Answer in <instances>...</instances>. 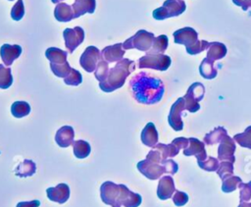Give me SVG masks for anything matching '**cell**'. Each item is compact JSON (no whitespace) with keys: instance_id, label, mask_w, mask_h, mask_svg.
Instances as JSON below:
<instances>
[{"instance_id":"8fae6325","label":"cell","mask_w":251,"mask_h":207,"mask_svg":"<svg viewBox=\"0 0 251 207\" xmlns=\"http://www.w3.org/2000/svg\"><path fill=\"white\" fill-rule=\"evenodd\" d=\"M102 59L101 52L95 46H87L79 58V64L87 73L95 71L97 63Z\"/></svg>"},{"instance_id":"9a60e30c","label":"cell","mask_w":251,"mask_h":207,"mask_svg":"<svg viewBox=\"0 0 251 207\" xmlns=\"http://www.w3.org/2000/svg\"><path fill=\"white\" fill-rule=\"evenodd\" d=\"M183 155L195 156L197 161H203L208 157L205 149V143L195 137L189 138V144L183 149Z\"/></svg>"},{"instance_id":"836d02e7","label":"cell","mask_w":251,"mask_h":207,"mask_svg":"<svg viewBox=\"0 0 251 207\" xmlns=\"http://www.w3.org/2000/svg\"><path fill=\"white\" fill-rule=\"evenodd\" d=\"M241 179L237 176H230V177H227L226 179H225L223 181V184H222V190L226 193H229V192H232L234 191L237 187H238V184L241 182Z\"/></svg>"},{"instance_id":"d6a6232c","label":"cell","mask_w":251,"mask_h":207,"mask_svg":"<svg viewBox=\"0 0 251 207\" xmlns=\"http://www.w3.org/2000/svg\"><path fill=\"white\" fill-rule=\"evenodd\" d=\"M233 139L241 147L251 149V126L247 127L243 132L234 134Z\"/></svg>"},{"instance_id":"3957f363","label":"cell","mask_w":251,"mask_h":207,"mask_svg":"<svg viewBox=\"0 0 251 207\" xmlns=\"http://www.w3.org/2000/svg\"><path fill=\"white\" fill-rule=\"evenodd\" d=\"M174 41L176 44L185 45L189 55H196L206 50L210 44L207 40H198V32L189 26L179 28L174 32Z\"/></svg>"},{"instance_id":"8d00e7d4","label":"cell","mask_w":251,"mask_h":207,"mask_svg":"<svg viewBox=\"0 0 251 207\" xmlns=\"http://www.w3.org/2000/svg\"><path fill=\"white\" fill-rule=\"evenodd\" d=\"M197 163H198V166L201 169H203V170H205L207 172H215V171H217L218 168H219V165H220L219 160L217 158H215V157H212V156L207 157V159H205L203 161H197Z\"/></svg>"},{"instance_id":"7402d4cb","label":"cell","mask_w":251,"mask_h":207,"mask_svg":"<svg viewBox=\"0 0 251 207\" xmlns=\"http://www.w3.org/2000/svg\"><path fill=\"white\" fill-rule=\"evenodd\" d=\"M72 8L74 11V19L79 18L86 13L92 14L96 8V0H75Z\"/></svg>"},{"instance_id":"f6af8a7d","label":"cell","mask_w":251,"mask_h":207,"mask_svg":"<svg viewBox=\"0 0 251 207\" xmlns=\"http://www.w3.org/2000/svg\"><path fill=\"white\" fill-rule=\"evenodd\" d=\"M250 7H251V0H244V1H243V4H242V6H241L242 10H243V11H247Z\"/></svg>"},{"instance_id":"7c38bea8","label":"cell","mask_w":251,"mask_h":207,"mask_svg":"<svg viewBox=\"0 0 251 207\" xmlns=\"http://www.w3.org/2000/svg\"><path fill=\"white\" fill-rule=\"evenodd\" d=\"M183 110H185L184 98L179 97L172 105L169 116H168V123L172 127V129H175L176 131H179L183 129V122L181 120Z\"/></svg>"},{"instance_id":"5b68a950","label":"cell","mask_w":251,"mask_h":207,"mask_svg":"<svg viewBox=\"0 0 251 207\" xmlns=\"http://www.w3.org/2000/svg\"><path fill=\"white\" fill-rule=\"evenodd\" d=\"M172 64L170 56L163 53H146L138 59L139 69H152L165 72Z\"/></svg>"},{"instance_id":"f1b7e54d","label":"cell","mask_w":251,"mask_h":207,"mask_svg":"<svg viewBox=\"0 0 251 207\" xmlns=\"http://www.w3.org/2000/svg\"><path fill=\"white\" fill-rule=\"evenodd\" d=\"M156 150H158L162 156L163 159H168V158H173L175 156H176L179 152V149L174 144V143H170V144H164V143H157L154 147H152Z\"/></svg>"},{"instance_id":"4316f807","label":"cell","mask_w":251,"mask_h":207,"mask_svg":"<svg viewBox=\"0 0 251 207\" xmlns=\"http://www.w3.org/2000/svg\"><path fill=\"white\" fill-rule=\"evenodd\" d=\"M226 134H227V131L224 127H217L204 136L203 142L207 145H214L216 143H220V141Z\"/></svg>"},{"instance_id":"83f0119b","label":"cell","mask_w":251,"mask_h":207,"mask_svg":"<svg viewBox=\"0 0 251 207\" xmlns=\"http://www.w3.org/2000/svg\"><path fill=\"white\" fill-rule=\"evenodd\" d=\"M73 151H74V154L76 158L83 159V158H86L90 154L91 147H90V144L87 141L79 139V140L74 141Z\"/></svg>"},{"instance_id":"f35d334b","label":"cell","mask_w":251,"mask_h":207,"mask_svg":"<svg viewBox=\"0 0 251 207\" xmlns=\"http://www.w3.org/2000/svg\"><path fill=\"white\" fill-rule=\"evenodd\" d=\"M239 188V200L240 202H247L251 199V181L249 182H240Z\"/></svg>"},{"instance_id":"d6986e66","label":"cell","mask_w":251,"mask_h":207,"mask_svg":"<svg viewBox=\"0 0 251 207\" xmlns=\"http://www.w3.org/2000/svg\"><path fill=\"white\" fill-rule=\"evenodd\" d=\"M125 53H126V50L124 49L123 44L116 43L114 45L104 47L101 51V56L108 63H114L124 59Z\"/></svg>"},{"instance_id":"74e56055","label":"cell","mask_w":251,"mask_h":207,"mask_svg":"<svg viewBox=\"0 0 251 207\" xmlns=\"http://www.w3.org/2000/svg\"><path fill=\"white\" fill-rule=\"evenodd\" d=\"M82 81V76L81 74L75 70V69H72L71 73L64 78V82L68 85H74L76 86L78 84H80Z\"/></svg>"},{"instance_id":"681fc988","label":"cell","mask_w":251,"mask_h":207,"mask_svg":"<svg viewBox=\"0 0 251 207\" xmlns=\"http://www.w3.org/2000/svg\"><path fill=\"white\" fill-rule=\"evenodd\" d=\"M9 1H14V0H9Z\"/></svg>"},{"instance_id":"7bdbcfd3","label":"cell","mask_w":251,"mask_h":207,"mask_svg":"<svg viewBox=\"0 0 251 207\" xmlns=\"http://www.w3.org/2000/svg\"><path fill=\"white\" fill-rule=\"evenodd\" d=\"M172 143H174L179 150L180 149H184L189 144V138H186V137H176V138H175L172 141Z\"/></svg>"},{"instance_id":"ba28073f","label":"cell","mask_w":251,"mask_h":207,"mask_svg":"<svg viewBox=\"0 0 251 207\" xmlns=\"http://www.w3.org/2000/svg\"><path fill=\"white\" fill-rule=\"evenodd\" d=\"M205 95V86L201 82H193L187 89L184 98L185 110L190 113H195L200 110L199 101Z\"/></svg>"},{"instance_id":"52a82bcc","label":"cell","mask_w":251,"mask_h":207,"mask_svg":"<svg viewBox=\"0 0 251 207\" xmlns=\"http://www.w3.org/2000/svg\"><path fill=\"white\" fill-rule=\"evenodd\" d=\"M186 9V4L183 0H166L162 7L155 9L152 13L155 20H165L167 18L176 17L182 14Z\"/></svg>"},{"instance_id":"d590c367","label":"cell","mask_w":251,"mask_h":207,"mask_svg":"<svg viewBox=\"0 0 251 207\" xmlns=\"http://www.w3.org/2000/svg\"><path fill=\"white\" fill-rule=\"evenodd\" d=\"M218 176L224 181L227 177L232 176L233 174V163L229 161H222L217 170Z\"/></svg>"},{"instance_id":"6da1fadb","label":"cell","mask_w":251,"mask_h":207,"mask_svg":"<svg viewBox=\"0 0 251 207\" xmlns=\"http://www.w3.org/2000/svg\"><path fill=\"white\" fill-rule=\"evenodd\" d=\"M128 87L133 98L138 103L145 105L158 103L165 92L162 79L147 72H139L131 77Z\"/></svg>"},{"instance_id":"ffe728a7","label":"cell","mask_w":251,"mask_h":207,"mask_svg":"<svg viewBox=\"0 0 251 207\" xmlns=\"http://www.w3.org/2000/svg\"><path fill=\"white\" fill-rule=\"evenodd\" d=\"M75 137V130L71 126H63L61 127L56 134H55V141L60 147H69L73 145Z\"/></svg>"},{"instance_id":"1f68e13d","label":"cell","mask_w":251,"mask_h":207,"mask_svg":"<svg viewBox=\"0 0 251 207\" xmlns=\"http://www.w3.org/2000/svg\"><path fill=\"white\" fill-rule=\"evenodd\" d=\"M13 83V76L10 68L0 64V88L7 89Z\"/></svg>"},{"instance_id":"e575fe53","label":"cell","mask_w":251,"mask_h":207,"mask_svg":"<svg viewBox=\"0 0 251 207\" xmlns=\"http://www.w3.org/2000/svg\"><path fill=\"white\" fill-rule=\"evenodd\" d=\"M109 64L107 61H105L103 58L97 63V66H96V69L94 71V76L96 78V79L100 82V81H103L107 76H108V73H109Z\"/></svg>"},{"instance_id":"2e32d148","label":"cell","mask_w":251,"mask_h":207,"mask_svg":"<svg viewBox=\"0 0 251 207\" xmlns=\"http://www.w3.org/2000/svg\"><path fill=\"white\" fill-rule=\"evenodd\" d=\"M46 194L49 200L63 204L70 197V187L66 183H59L55 187H48L46 189Z\"/></svg>"},{"instance_id":"c3c4849f","label":"cell","mask_w":251,"mask_h":207,"mask_svg":"<svg viewBox=\"0 0 251 207\" xmlns=\"http://www.w3.org/2000/svg\"><path fill=\"white\" fill-rule=\"evenodd\" d=\"M54 4H58V3H60L61 1H64V0H51Z\"/></svg>"},{"instance_id":"4fadbf2b","label":"cell","mask_w":251,"mask_h":207,"mask_svg":"<svg viewBox=\"0 0 251 207\" xmlns=\"http://www.w3.org/2000/svg\"><path fill=\"white\" fill-rule=\"evenodd\" d=\"M65 39V46L69 53H73L84 39V30L80 26H75L74 28H66L63 31Z\"/></svg>"},{"instance_id":"4dcf8cb0","label":"cell","mask_w":251,"mask_h":207,"mask_svg":"<svg viewBox=\"0 0 251 207\" xmlns=\"http://www.w3.org/2000/svg\"><path fill=\"white\" fill-rule=\"evenodd\" d=\"M169 45L168 36L165 34H161L154 38L153 44L147 53H164Z\"/></svg>"},{"instance_id":"603a6c76","label":"cell","mask_w":251,"mask_h":207,"mask_svg":"<svg viewBox=\"0 0 251 207\" xmlns=\"http://www.w3.org/2000/svg\"><path fill=\"white\" fill-rule=\"evenodd\" d=\"M54 17L57 21L62 23H67L72 21L74 19V11L72 6L64 2L58 3L54 9Z\"/></svg>"},{"instance_id":"8992f818","label":"cell","mask_w":251,"mask_h":207,"mask_svg":"<svg viewBox=\"0 0 251 207\" xmlns=\"http://www.w3.org/2000/svg\"><path fill=\"white\" fill-rule=\"evenodd\" d=\"M155 36L153 32L147 31L145 29H139L134 35L127 38L124 43L123 47L126 49H137L140 51L147 52L150 50Z\"/></svg>"},{"instance_id":"bcb514c9","label":"cell","mask_w":251,"mask_h":207,"mask_svg":"<svg viewBox=\"0 0 251 207\" xmlns=\"http://www.w3.org/2000/svg\"><path fill=\"white\" fill-rule=\"evenodd\" d=\"M238 207H251V203L243 201V202H240V203H239Z\"/></svg>"},{"instance_id":"ee69618b","label":"cell","mask_w":251,"mask_h":207,"mask_svg":"<svg viewBox=\"0 0 251 207\" xmlns=\"http://www.w3.org/2000/svg\"><path fill=\"white\" fill-rule=\"evenodd\" d=\"M39 200H31V201H22L17 204L16 207H39Z\"/></svg>"},{"instance_id":"9c48e42d","label":"cell","mask_w":251,"mask_h":207,"mask_svg":"<svg viewBox=\"0 0 251 207\" xmlns=\"http://www.w3.org/2000/svg\"><path fill=\"white\" fill-rule=\"evenodd\" d=\"M137 170L149 180L160 179L163 174H167V170L164 164L156 163L149 159L139 161L136 165Z\"/></svg>"},{"instance_id":"44dd1931","label":"cell","mask_w":251,"mask_h":207,"mask_svg":"<svg viewBox=\"0 0 251 207\" xmlns=\"http://www.w3.org/2000/svg\"><path fill=\"white\" fill-rule=\"evenodd\" d=\"M140 138H141V142L148 147H154L158 143L159 135H158L157 129L153 123L149 122L146 124V126L141 131Z\"/></svg>"},{"instance_id":"b9f144b4","label":"cell","mask_w":251,"mask_h":207,"mask_svg":"<svg viewBox=\"0 0 251 207\" xmlns=\"http://www.w3.org/2000/svg\"><path fill=\"white\" fill-rule=\"evenodd\" d=\"M162 164L165 165L166 170H167V174H171V175H175L177 171H178V165L173 160V159H165L162 161Z\"/></svg>"},{"instance_id":"60d3db41","label":"cell","mask_w":251,"mask_h":207,"mask_svg":"<svg viewBox=\"0 0 251 207\" xmlns=\"http://www.w3.org/2000/svg\"><path fill=\"white\" fill-rule=\"evenodd\" d=\"M172 198H173V201H174L175 205L178 206V207L185 205L188 202V199H189L188 195L185 192L179 191V190H176L175 194L172 196Z\"/></svg>"},{"instance_id":"7dc6e473","label":"cell","mask_w":251,"mask_h":207,"mask_svg":"<svg viewBox=\"0 0 251 207\" xmlns=\"http://www.w3.org/2000/svg\"><path fill=\"white\" fill-rule=\"evenodd\" d=\"M243 1H244V0H232L233 4H235L236 6H242Z\"/></svg>"},{"instance_id":"d4e9b609","label":"cell","mask_w":251,"mask_h":207,"mask_svg":"<svg viewBox=\"0 0 251 207\" xmlns=\"http://www.w3.org/2000/svg\"><path fill=\"white\" fill-rule=\"evenodd\" d=\"M36 172V165L32 160L25 159L15 169V175L20 178L31 177Z\"/></svg>"},{"instance_id":"7a4b0ae2","label":"cell","mask_w":251,"mask_h":207,"mask_svg":"<svg viewBox=\"0 0 251 207\" xmlns=\"http://www.w3.org/2000/svg\"><path fill=\"white\" fill-rule=\"evenodd\" d=\"M135 70V62L124 58L109 70L107 78L99 82V87L104 92H112L122 87L126 78Z\"/></svg>"},{"instance_id":"277c9868","label":"cell","mask_w":251,"mask_h":207,"mask_svg":"<svg viewBox=\"0 0 251 207\" xmlns=\"http://www.w3.org/2000/svg\"><path fill=\"white\" fill-rule=\"evenodd\" d=\"M46 58L50 61V69L52 73L59 78H66L72 71L67 56V51L57 47H49L45 51Z\"/></svg>"},{"instance_id":"f546056e","label":"cell","mask_w":251,"mask_h":207,"mask_svg":"<svg viewBox=\"0 0 251 207\" xmlns=\"http://www.w3.org/2000/svg\"><path fill=\"white\" fill-rule=\"evenodd\" d=\"M11 113L15 118H23L30 113V106L25 101H15L11 106Z\"/></svg>"},{"instance_id":"ab89813d","label":"cell","mask_w":251,"mask_h":207,"mask_svg":"<svg viewBox=\"0 0 251 207\" xmlns=\"http://www.w3.org/2000/svg\"><path fill=\"white\" fill-rule=\"evenodd\" d=\"M25 15V6L23 0H18L11 9V17L14 21H20Z\"/></svg>"},{"instance_id":"5bb4252c","label":"cell","mask_w":251,"mask_h":207,"mask_svg":"<svg viewBox=\"0 0 251 207\" xmlns=\"http://www.w3.org/2000/svg\"><path fill=\"white\" fill-rule=\"evenodd\" d=\"M236 150L235 141L229 135L226 134L220 141L218 148V159L221 161H229L231 163L235 162L234 152Z\"/></svg>"},{"instance_id":"e0dca14e","label":"cell","mask_w":251,"mask_h":207,"mask_svg":"<svg viewBox=\"0 0 251 207\" xmlns=\"http://www.w3.org/2000/svg\"><path fill=\"white\" fill-rule=\"evenodd\" d=\"M22 47L18 44H3L0 48V56L5 66H11L13 62L22 54Z\"/></svg>"},{"instance_id":"30bf717a","label":"cell","mask_w":251,"mask_h":207,"mask_svg":"<svg viewBox=\"0 0 251 207\" xmlns=\"http://www.w3.org/2000/svg\"><path fill=\"white\" fill-rule=\"evenodd\" d=\"M121 187L120 184H117L113 181H105L100 186V196L102 201L110 205L111 207H120L119 206V197H120Z\"/></svg>"},{"instance_id":"484cf974","label":"cell","mask_w":251,"mask_h":207,"mask_svg":"<svg viewBox=\"0 0 251 207\" xmlns=\"http://www.w3.org/2000/svg\"><path fill=\"white\" fill-rule=\"evenodd\" d=\"M199 73L202 78L206 79H213L217 77L218 71L214 67V61L209 58H205L202 60L201 64L199 65Z\"/></svg>"},{"instance_id":"ac0fdd59","label":"cell","mask_w":251,"mask_h":207,"mask_svg":"<svg viewBox=\"0 0 251 207\" xmlns=\"http://www.w3.org/2000/svg\"><path fill=\"white\" fill-rule=\"evenodd\" d=\"M176 190L175 181L171 176H164L160 179L157 187V196L161 200H167L171 198Z\"/></svg>"},{"instance_id":"cb8c5ba5","label":"cell","mask_w":251,"mask_h":207,"mask_svg":"<svg viewBox=\"0 0 251 207\" xmlns=\"http://www.w3.org/2000/svg\"><path fill=\"white\" fill-rule=\"evenodd\" d=\"M226 52H227V49L224 43L213 41V42H210L207 48V58L215 62L217 60L223 59L226 55Z\"/></svg>"}]
</instances>
